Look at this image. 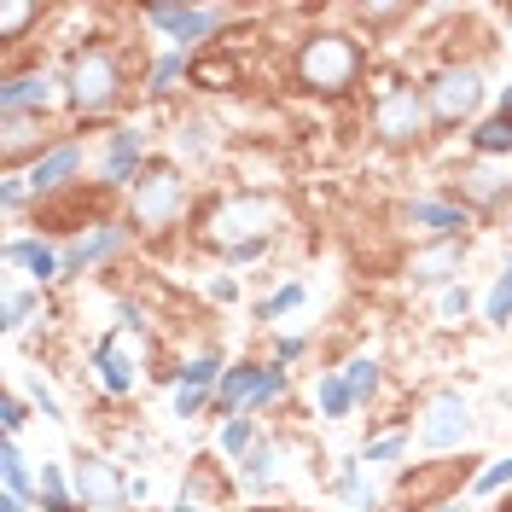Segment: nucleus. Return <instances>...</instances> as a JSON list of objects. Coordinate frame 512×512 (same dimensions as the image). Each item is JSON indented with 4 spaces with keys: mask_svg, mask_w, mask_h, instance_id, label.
Returning a JSON list of instances; mask_svg holds the SVG:
<instances>
[{
    "mask_svg": "<svg viewBox=\"0 0 512 512\" xmlns=\"http://www.w3.org/2000/svg\"><path fill=\"white\" fill-rule=\"evenodd\" d=\"M286 227V204L274 192H227L204 216V245L227 251V262H256Z\"/></svg>",
    "mask_w": 512,
    "mask_h": 512,
    "instance_id": "f257e3e1",
    "label": "nucleus"
},
{
    "mask_svg": "<svg viewBox=\"0 0 512 512\" xmlns=\"http://www.w3.org/2000/svg\"><path fill=\"white\" fill-rule=\"evenodd\" d=\"M128 94V76H123V59L111 53V47H76L70 53V70H64V99H70V111L82 117V123H99V117H111Z\"/></svg>",
    "mask_w": 512,
    "mask_h": 512,
    "instance_id": "f03ea898",
    "label": "nucleus"
},
{
    "mask_svg": "<svg viewBox=\"0 0 512 512\" xmlns=\"http://www.w3.org/2000/svg\"><path fill=\"white\" fill-rule=\"evenodd\" d=\"M297 82L309 88V94H350L355 82H361V70H367V53H361V41L344 30H315L303 35V47H297Z\"/></svg>",
    "mask_w": 512,
    "mask_h": 512,
    "instance_id": "7ed1b4c3",
    "label": "nucleus"
},
{
    "mask_svg": "<svg viewBox=\"0 0 512 512\" xmlns=\"http://www.w3.org/2000/svg\"><path fill=\"white\" fill-rule=\"evenodd\" d=\"M181 210H187V175L158 158L134 181V192H128V227L158 239V233H169V227L181 222Z\"/></svg>",
    "mask_w": 512,
    "mask_h": 512,
    "instance_id": "20e7f679",
    "label": "nucleus"
},
{
    "mask_svg": "<svg viewBox=\"0 0 512 512\" xmlns=\"http://www.w3.org/2000/svg\"><path fill=\"white\" fill-rule=\"evenodd\" d=\"M431 128V105H425V88L414 82H384L373 94V134L384 146H419Z\"/></svg>",
    "mask_w": 512,
    "mask_h": 512,
    "instance_id": "39448f33",
    "label": "nucleus"
},
{
    "mask_svg": "<svg viewBox=\"0 0 512 512\" xmlns=\"http://www.w3.org/2000/svg\"><path fill=\"white\" fill-rule=\"evenodd\" d=\"M466 483H478V466L460 454V460H437V466H425V472H408V478L396 483V507L402 512H437L448 501H460V489Z\"/></svg>",
    "mask_w": 512,
    "mask_h": 512,
    "instance_id": "423d86ee",
    "label": "nucleus"
},
{
    "mask_svg": "<svg viewBox=\"0 0 512 512\" xmlns=\"http://www.w3.org/2000/svg\"><path fill=\"white\" fill-rule=\"evenodd\" d=\"M425 105H431V128H460L478 117L483 105V76L472 64H448L431 76V88H425Z\"/></svg>",
    "mask_w": 512,
    "mask_h": 512,
    "instance_id": "0eeeda50",
    "label": "nucleus"
},
{
    "mask_svg": "<svg viewBox=\"0 0 512 512\" xmlns=\"http://www.w3.org/2000/svg\"><path fill=\"white\" fill-rule=\"evenodd\" d=\"M70 483H76V501L94 507V512H123L128 501H134V483H128L123 466L105 460V454H82L76 472H70Z\"/></svg>",
    "mask_w": 512,
    "mask_h": 512,
    "instance_id": "6e6552de",
    "label": "nucleus"
},
{
    "mask_svg": "<svg viewBox=\"0 0 512 512\" xmlns=\"http://www.w3.org/2000/svg\"><path fill=\"white\" fill-rule=\"evenodd\" d=\"M146 169H152V163H146V128L128 123V128H117V134L105 140V158H99V187H105V192H123V187H134Z\"/></svg>",
    "mask_w": 512,
    "mask_h": 512,
    "instance_id": "1a4fd4ad",
    "label": "nucleus"
},
{
    "mask_svg": "<svg viewBox=\"0 0 512 512\" xmlns=\"http://www.w3.org/2000/svg\"><path fill=\"white\" fill-rule=\"evenodd\" d=\"M402 222L414 227L419 239L448 245V239H466L472 210H466V204H454V198H414V204H402Z\"/></svg>",
    "mask_w": 512,
    "mask_h": 512,
    "instance_id": "9d476101",
    "label": "nucleus"
},
{
    "mask_svg": "<svg viewBox=\"0 0 512 512\" xmlns=\"http://www.w3.org/2000/svg\"><path fill=\"white\" fill-rule=\"evenodd\" d=\"M146 24L163 30L187 53V47H198V41H210V35L222 30V12L216 6H146Z\"/></svg>",
    "mask_w": 512,
    "mask_h": 512,
    "instance_id": "9b49d317",
    "label": "nucleus"
},
{
    "mask_svg": "<svg viewBox=\"0 0 512 512\" xmlns=\"http://www.w3.org/2000/svg\"><path fill=\"white\" fill-rule=\"evenodd\" d=\"M466 437H472V408H466V396H454V390L431 396V408L419 419V443L425 448H460Z\"/></svg>",
    "mask_w": 512,
    "mask_h": 512,
    "instance_id": "f8f14e48",
    "label": "nucleus"
},
{
    "mask_svg": "<svg viewBox=\"0 0 512 512\" xmlns=\"http://www.w3.org/2000/svg\"><path fill=\"white\" fill-rule=\"evenodd\" d=\"M76 175H82V140H59L53 152H41V158L24 169L35 204H41V198H53V192H64V187H76Z\"/></svg>",
    "mask_w": 512,
    "mask_h": 512,
    "instance_id": "ddd939ff",
    "label": "nucleus"
},
{
    "mask_svg": "<svg viewBox=\"0 0 512 512\" xmlns=\"http://www.w3.org/2000/svg\"><path fill=\"white\" fill-rule=\"evenodd\" d=\"M123 245H128L123 222H94L88 233H76V239L64 245V274H88V268H99V262H111Z\"/></svg>",
    "mask_w": 512,
    "mask_h": 512,
    "instance_id": "4468645a",
    "label": "nucleus"
},
{
    "mask_svg": "<svg viewBox=\"0 0 512 512\" xmlns=\"http://www.w3.org/2000/svg\"><path fill=\"white\" fill-rule=\"evenodd\" d=\"M53 99H59V82L47 70H24L0 88V117H47Z\"/></svg>",
    "mask_w": 512,
    "mask_h": 512,
    "instance_id": "2eb2a0df",
    "label": "nucleus"
},
{
    "mask_svg": "<svg viewBox=\"0 0 512 512\" xmlns=\"http://www.w3.org/2000/svg\"><path fill=\"white\" fill-rule=\"evenodd\" d=\"M0 262H6V268H24V274H30V286H53V280H64V251H53L41 233L6 239Z\"/></svg>",
    "mask_w": 512,
    "mask_h": 512,
    "instance_id": "dca6fc26",
    "label": "nucleus"
},
{
    "mask_svg": "<svg viewBox=\"0 0 512 512\" xmlns=\"http://www.w3.org/2000/svg\"><path fill=\"white\" fill-rule=\"evenodd\" d=\"M460 192H466V198H460L466 210L489 216V210H501V204L512 198V175L495 158H478L472 169H460Z\"/></svg>",
    "mask_w": 512,
    "mask_h": 512,
    "instance_id": "f3484780",
    "label": "nucleus"
},
{
    "mask_svg": "<svg viewBox=\"0 0 512 512\" xmlns=\"http://www.w3.org/2000/svg\"><path fill=\"white\" fill-rule=\"evenodd\" d=\"M460 262H466V239H448V245H431L408 262V280H414V291H448L460 286Z\"/></svg>",
    "mask_w": 512,
    "mask_h": 512,
    "instance_id": "a211bd4d",
    "label": "nucleus"
},
{
    "mask_svg": "<svg viewBox=\"0 0 512 512\" xmlns=\"http://www.w3.org/2000/svg\"><path fill=\"white\" fill-rule=\"evenodd\" d=\"M94 379L105 396H134V361L123 355V332H105L94 344Z\"/></svg>",
    "mask_w": 512,
    "mask_h": 512,
    "instance_id": "6ab92c4d",
    "label": "nucleus"
},
{
    "mask_svg": "<svg viewBox=\"0 0 512 512\" xmlns=\"http://www.w3.org/2000/svg\"><path fill=\"white\" fill-rule=\"evenodd\" d=\"M256 373H262V361H233L222 373V384H216V414L222 419H239L245 408H251V390H256Z\"/></svg>",
    "mask_w": 512,
    "mask_h": 512,
    "instance_id": "aec40b11",
    "label": "nucleus"
},
{
    "mask_svg": "<svg viewBox=\"0 0 512 512\" xmlns=\"http://www.w3.org/2000/svg\"><path fill=\"white\" fill-rule=\"evenodd\" d=\"M41 123H47V117H6V134H0V158H6V169H18L35 146H47ZM47 152H53V146H47ZM35 158H41V152H35Z\"/></svg>",
    "mask_w": 512,
    "mask_h": 512,
    "instance_id": "412c9836",
    "label": "nucleus"
},
{
    "mask_svg": "<svg viewBox=\"0 0 512 512\" xmlns=\"http://www.w3.org/2000/svg\"><path fill=\"white\" fill-rule=\"evenodd\" d=\"M280 472H286V466H280V443H256L251 454L239 460V478H245L251 495H268V489L280 483Z\"/></svg>",
    "mask_w": 512,
    "mask_h": 512,
    "instance_id": "4be33fe9",
    "label": "nucleus"
},
{
    "mask_svg": "<svg viewBox=\"0 0 512 512\" xmlns=\"http://www.w3.org/2000/svg\"><path fill=\"white\" fill-rule=\"evenodd\" d=\"M361 402L350 396V384H344V367H332V373H320L315 379V414L320 419H350Z\"/></svg>",
    "mask_w": 512,
    "mask_h": 512,
    "instance_id": "5701e85b",
    "label": "nucleus"
},
{
    "mask_svg": "<svg viewBox=\"0 0 512 512\" xmlns=\"http://www.w3.org/2000/svg\"><path fill=\"white\" fill-rule=\"evenodd\" d=\"M472 158H512V117L507 111H495L489 123H478L472 128Z\"/></svg>",
    "mask_w": 512,
    "mask_h": 512,
    "instance_id": "b1692460",
    "label": "nucleus"
},
{
    "mask_svg": "<svg viewBox=\"0 0 512 512\" xmlns=\"http://www.w3.org/2000/svg\"><path fill=\"white\" fill-rule=\"evenodd\" d=\"M0 478H6V495H18V501L41 495V478H30V460H24V448L12 443V437L0 448Z\"/></svg>",
    "mask_w": 512,
    "mask_h": 512,
    "instance_id": "393cba45",
    "label": "nucleus"
},
{
    "mask_svg": "<svg viewBox=\"0 0 512 512\" xmlns=\"http://www.w3.org/2000/svg\"><path fill=\"white\" fill-rule=\"evenodd\" d=\"M175 82H192V59L181 53V47H169V53L152 64V76H146V94H152V99H169V94H175Z\"/></svg>",
    "mask_w": 512,
    "mask_h": 512,
    "instance_id": "a878e982",
    "label": "nucleus"
},
{
    "mask_svg": "<svg viewBox=\"0 0 512 512\" xmlns=\"http://www.w3.org/2000/svg\"><path fill=\"white\" fill-rule=\"evenodd\" d=\"M35 501H41V512H76L82 507V501H76V483L64 478L53 460H41V495H35Z\"/></svg>",
    "mask_w": 512,
    "mask_h": 512,
    "instance_id": "bb28decb",
    "label": "nucleus"
},
{
    "mask_svg": "<svg viewBox=\"0 0 512 512\" xmlns=\"http://www.w3.org/2000/svg\"><path fill=\"white\" fill-rule=\"evenodd\" d=\"M286 390H291V373L280 367V361H262V373H256V390H251V408L245 414H262V408H274V402H286Z\"/></svg>",
    "mask_w": 512,
    "mask_h": 512,
    "instance_id": "cd10ccee",
    "label": "nucleus"
},
{
    "mask_svg": "<svg viewBox=\"0 0 512 512\" xmlns=\"http://www.w3.org/2000/svg\"><path fill=\"white\" fill-rule=\"evenodd\" d=\"M344 384H350L355 402H373V396H379V384H384L379 355H355V361H344Z\"/></svg>",
    "mask_w": 512,
    "mask_h": 512,
    "instance_id": "c85d7f7f",
    "label": "nucleus"
},
{
    "mask_svg": "<svg viewBox=\"0 0 512 512\" xmlns=\"http://www.w3.org/2000/svg\"><path fill=\"white\" fill-rule=\"evenodd\" d=\"M256 443H262V437H256V419H251V414L222 419V437H216V448H222L227 460H245V454H251Z\"/></svg>",
    "mask_w": 512,
    "mask_h": 512,
    "instance_id": "c756f323",
    "label": "nucleus"
},
{
    "mask_svg": "<svg viewBox=\"0 0 512 512\" xmlns=\"http://www.w3.org/2000/svg\"><path fill=\"white\" fill-rule=\"evenodd\" d=\"M222 373H227V361L216 350H204V355H192L187 367H181V384H187V390H210V396H216Z\"/></svg>",
    "mask_w": 512,
    "mask_h": 512,
    "instance_id": "7c9ffc66",
    "label": "nucleus"
},
{
    "mask_svg": "<svg viewBox=\"0 0 512 512\" xmlns=\"http://www.w3.org/2000/svg\"><path fill=\"white\" fill-rule=\"evenodd\" d=\"M47 309V297H41V286H30V291H6V332L18 338L24 326H30L35 315Z\"/></svg>",
    "mask_w": 512,
    "mask_h": 512,
    "instance_id": "2f4dec72",
    "label": "nucleus"
},
{
    "mask_svg": "<svg viewBox=\"0 0 512 512\" xmlns=\"http://www.w3.org/2000/svg\"><path fill=\"white\" fill-rule=\"evenodd\" d=\"M332 489H338L355 512H379V495H373V489H361V454H355V460H344V472H338V483H332Z\"/></svg>",
    "mask_w": 512,
    "mask_h": 512,
    "instance_id": "473e14b6",
    "label": "nucleus"
},
{
    "mask_svg": "<svg viewBox=\"0 0 512 512\" xmlns=\"http://www.w3.org/2000/svg\"><path fill=\"white\" fill-rule=\"evenodd\" d=\"M483 320H489V326H512V262L495 274V286L483 297Z\"/></svg>",
    "mask_w": 512,
    "mask_h": 512,
    "instance_id": "72a5a7b5",
    "label": "nucleus"
},
{
    "mask_svg": "<svg viewBox=\"0 0 512 512\" xmlns=\"http://www.w3.org/2000/svg\"><path fill=\"white\" fill-rule=\"evenodd\" d=\"M303 297H309V286H303V280H291V286H280L274 297H262V303H256V320H262V326H274V320L291 315Z\"/></svg>",
    "mask_w": 512,
    "mask_h": 512,
    "instance_id": "f704fd0d",
    "label": "nucleus"
},
{
    "mask_svg": "<svg viewBox=\"0 0 512 512\" xmlns=\"http://www.w3.org/2000/svg\"><path fill=\"white\" fill-rule=\"evenodd\" d=\"M408 443H414L408 431H390V437H373V443L361 448V466H396V460L408 454Z\"/></svg>",
    "mask_w": 512,
    "mask_h": 512,
    "instance_id": "c9c22d12",
    "label": "nucleus"
},
{
    "mask_svg": "<svg viewBox=\"0 0 512 512\" xmlns=\"http://www.w3.org/2000/svg\"><path fill=\"white\" fill-rule=\"evenodd\" d=\"M501 489H512V454L495 460V466H483L478 483H472V495H501Z\"/></svg>",
    "mask_w": 512,
    "mask_h": 512,
    "instance_id": "e433bc0d",
    "label": "nucleus"
},
{
    "mask_svg": "<svg viewBox=\"0 0 512 512\" xmlns=\"http://www.w3.org/2000/svg\"><path fill=\"white\" fill-rule=\"evenodd\" d=\"M466 309H472V291H466V280H460V286H448V291H443V303H437V320H448V326H454V320H466Z\"/></svg>",
    "mask_w": 512,
    "mask_h": 512,
    "instance_id": "4c0bfd02",
    "label": "nucleus"
},
{
    "mask_svg": "<svg viewBox=\"0 0 512 512\" xmlns=\"http://www.w3.org/2000/svg\"><path fill=\"white\" fill-rule=\"evenodd\" d=\"M30 198H35V192H30V181H24V175H6V187H0V210H6V216H18Z\"/></svg>",
    "mask_w": 512,
    "mask_h": 512,
    "instance_id": "58836bf2",
    "label": "nucleus"
},
{
    "mask_svg": "<svg viewBox=\"0 0 512 512\" xmlns=\"http://www.w3.org/2000/svg\"><path fill=\"white\" fill-rule=\"evenodd\" d=\"M30 24H41V6H6V47L30 30Z\"/></svg>",
    "mask_w": 512,
    "mask_h": 512,
    "instance_id": "ea45409f",
    "label": "nucleus"
},
{
    "mask_svg": "<svg viewBox=\"0 0 512 512\" xmlns=\"http://www.w3.org/2000/svg\"><path fill=\"white\" fill-rule=\"evenodd\" d=\"M204 402H216V396H210V390H187V384H175V419L204 414Z\"/></svg>",
    "mask_w": 512,
    "mask_h": 512,
    "instance_id": "a19ab883",
    "label": "nucleus"
},
{
    "mask_svg": "<svg viewBox=\"0 0 512 512\" xmlns=\"http://www.w3.org/2000/svg\"><path fill=\"white\" fill-rule=\"evenodd\" d=\"M192 82H198V88H210V82H233V64H222V59H192Z\"/></svg>",
    "mask_w": 512,
    "mask_h": 512,
    "instance_id": "79ce46f5",
    "label": "nucleus"
},
{
    "mask_svg": "<svg viewBox=\"0 0 512 512\" xmlns=\"http://www.w3.org/2000/svg\"><path fill=\"white\" fill-rule=\"evenodd\" d=\"M0 419H6V437H18V431H24V419H30L24 396H6V402H0Z\"/></svg>",
    "mask_w": 512,
    "mask_h": 512,
    "instance_id": "37998d69",
    "label": "nucleus"
},
{
    "mask_svg": "<svg viewBox=\"0 0 512 512\" xmlns=\"http://www.w3.org/2000/svg\"><path fill=\"white\" fill-rule=\"evenodd\" d=\"M30 402H35V408H41V414H47V419H64V414H59V396H53V390L41 384V373H35V379H30Z\"/></svg>",
    "mask_w": 512,
    "mask_h": 512,
    "instance_id": "c03bdc74",
    "label": "nucleus"
},
{
    "mask_svg": "<svg viewBox=\"0 0 512 512\" xmlns=\"http://www.w3.org/2000/svg\"><path fill=\"white\" fill-rule=\"evenodd\" d=\"M210 303H239V280H233V274L210 280Z\"/></svg>",
    "mask_w": 512,
    "mask_h": 512,
    "instance_id": "a18cd8bd",
    "label": "nucleus"
},
{
    "mask_svg": "<svg viewBox=\"0 0 512 512\" xmlns=\"http://www.w3.org/2000/svg\"><path fill=\"white\" fill-rule=\"evenodd\" d=\"M303 350H309V338H280V344H274V361L286 367V361H297Z\"/></svg>",
    "mask_w": 512,
    "mask_h": 512,
    "instance_id": "49530a36",
    "label": "nucleus"
},
{
    "mask_svg": "<svg viewBox=\"0 0 512 512\" xmlns=\"http://www.w3.org/2000/svg\"><path fill=\"white\" fill-rule=\"evenodd\" d=\"M0 512H30V501H18V495H0Z\"/></svg>",
    "mask_w": 512,
    "mask_h": 512,
    "instance_id": "de8ad7c7",
    "label": "nucleus"
},
{
    "mask_svg": "<svg viewBox=\"0 0 512 512\" xmlns=\"http://www.w3.org/2000/svg\"><path fill=\"white\" fill-rule=\"evenodd\" d=\"M437 512H472V507H466V501H448V507H437Z\"/></svg>",
    "mask_w": 512,
    "mask_h": 512,
    "instance_id": "09e8293b",
    "label": "nucleus"
},
{
    "mask_svg": "<svg viewBox=\"0 0 512 512\" xmlns=\"http://www.w3.org/2000/svg\"><path fill=\"white\" fill-rule=\"evenodd\" d=\"M507 30H512V6H507Z\"/></svg>",
    "mask_w": 512,
    "mask_h": 512,
    "instance_id": "8fccbe9b",
    "label": "nucleus"
}]
</instances>
